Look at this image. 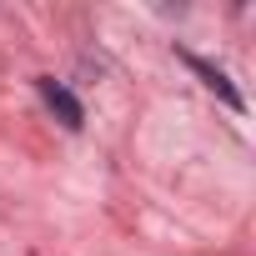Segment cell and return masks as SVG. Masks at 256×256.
<instances>
[{"mask_svg": "<svg viewBox=\"0 0 256 256\" xmlns=\"http://www.w3.org/2000/svg\"><path fill=\"white\" fill-rule=\"evenodd\" d=\"M186 60H191V66H196V70H201V76H206V86H211V90H221V96H226V100H231V106H241V96H236V90H231V86H226V76H221V70H216V66H206V60H196V56H186Z\"/></svg>", "mask_w": 256, "mask_h": 256, "instance_id": "2", "label": "cell"}, {"mask_svg": "<svg viewBox=\"0 0 256 256\" xmlns=\"http://www.w3.org/2000/svg\"><path fill=\"white\" fill-rule=\"evenodd\" d=\"M40 96L50 100V110H56V116H60V120L70 126V131H76V126L86 120V110H80V100H76V96H70L66 86H56V80H40Z\"/></svg>", "mask_w": 256, "mask_h": 256, "instance_id": "1", "label": "cell"}]
</instances>
